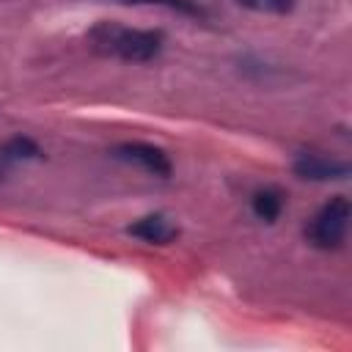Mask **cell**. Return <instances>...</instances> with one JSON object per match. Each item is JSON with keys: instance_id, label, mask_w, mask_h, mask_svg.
Segmentation results:
<instances>
[{"instance_id": "1", "label": "cell", "mask_w": 352, "mask_h": 352, "mask_svg": "<svg viewBox=\"0 0 352 352\" xmlns=\"http://www.w3.org/2000/svg\"><path fill=\"white\" fill-rule=\"evenodd\" d=\"M88 44L94 52L107 58L148 63L162 52L165 36L160 30H140V28H124L116 22H99L88 30Z\"/></svg>"}, {"instance_id": "2", "label": "cell", "mask_w": 352, "mask_h": 352, "mask_svg": "<svg viewBox=\"0 0 352 352\" xmlns=\"http://www.w3.org/2000/svg\"><path fill=\"white\" fill-rule=\"evenodd\" d=\"M346 226H349V201L344 195H336L314 214V220L305 228V236L314 248L333 250L344 242Z\"/></svg>"}, {"instance_id": "3", "label": "cell", "mask_w": 352, "mask_h": 352, "mask_svg": "<svg viewBox=\"0 0 352 352\" xmlns=\"http://www.w3.org/2000/svg\"><path fill=\"white\" fill-rule=\"evenodd\" d=\"M113 154L124 162H132V165H140L146 173L151 176H160V179H168L173 165L168 160V154L157 146H148V143H121L113 148Z\"/></svg>"}, {"instance_id": "4", "label": "cell", "mask_w": 352, "mask_h": 352, "mask_svg": "<svg viewBox=\"0 0 352 352\" xmlns=\"http://www.w3.org/2000/svg\"><path fill=\"white\" fill-rule=\"evenodd\" d=\"M294 173L300 179L308 182H338L349 176V165L336 160V157H324V154H297L294 160Z\"/></svg>"}, {"instance_id": "5", "label": "cell", "mask_w": 352, "mask_h": 352, "mask_svg": "<svg viewBox=\"0 0 352 352\" xmlns=\"http://www.w3.org/2000/svg\"><path fill=\"white\" fill-rule=\"evenodd\" d=\"M126 234L140 242H148V245H168L179 236V228L165 214H146V217L135 220L132 226H126Z\"/></svg>"}, {"instance_id": "6", "label": "cell", "mask_w": 352, "mask_h": 352, "mask_svg": "<svg viewBox=\"0 0 352 352\" xmlns=\"http://www.w3.org/2000/svg\"><path fill=\"white\" fill-rule=\"evenodd\" d=\"M38 157H41V148L36 140H30L25 135H14L0 146V176H6L14 165L28 162V160H38Z\"/></svg>"}, {"instance_id": "7", "label": "cell", "mask_w": 352, "mask_h": 352, "mask_svg": "<svg viewBox=\"0 0 352 352\" xmlns=\"http://www.w3.org/2000/svg\"><path fill=\"white\" fill-rule=\"evenodd\" d=\"M250 209L258 220L264 223H275L278 214L283 212V192L278 187H264V190H256L253 198H250Z\"/></svg>"}, {"instance_id": "8", "label": "cell", "mask_w": 352, "mask_h": 352, "mask_svg": "<svg viewBox=\"0 0 352 352\" xmlns=\"http://www.w3.org/2000/svg\"><path fill=\"white\" fill-rule=\"evenodd\" d=\"M121 3H148V6H165L170 11H179V14H187V16H206V11L192 3V0H121Z\"/></svg>"}]
</instances>
